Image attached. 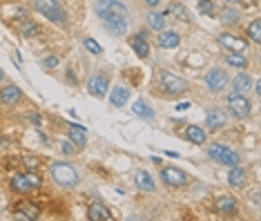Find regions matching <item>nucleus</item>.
<instances>
[{
  "instance_id": "nucleus-37",
  "label": "nucleus",
  "mask_w": 261,
  "mask_h": 221,
  "mask_svg": "<svg viewBox=\"0 0 261 221\" xmlns=\"http://www.w3.org/2000/svg\"><path fill=\"white\" fill-rule=\"evenodd\" d=\"M38 163H40V161H38L36 157H25V165H27L29 170H36V168H38Z\"/></svg>"
},
{
  "instance_id": "nucleus-4",
  "label": "nucleus",
  "mask_w": 261,
  "mask_h": 221,
  "mask_svg": "<svg viewBox=\"0 0 261 221\" xmlns=\"http://www.w3.org/2000/svg\"><path fill=\"white\" fill-rule=\"evenodd\" d=\"M52 179L56 181L58 185H63V188H72V185L79 183V172H76L69 163L58 161V163L52 165Z\"/></svg>"
},
{
  "instance_id": "nucleus-39",
  "label": "nucleus",
  "mask_w": 261,
  "mask_h": 221,
  "mask_svg": "<svg viewBox=\"0 0 261 221\" xmlns=\"http://www.w3.org/2000/svg\"><path fill=\"white\" fill-rule=\"evenodd\" d=\"M145 2H147V5H150V7H157L159 2H161V0H145Z\"/></svg>"
},
{
  "instance_id": "nucleus-26",
  "label": "nucleus",
  "mask_w": 261,
  "mask_h": 221,
  "mask_svg": "<svg viewBox=\"0 0 261 221\" xmlns=\"http://www.w3.org/2000/svg\"><path fill=\"white\" fill-rule=\"evenodd\" d=\"M127 99H130V92H127V87H114V92H112V105H116V107L125 105Z\"/></svg>"
},
{
  "instance_id": "nucleus-19",
  "label": "nucleus",
  "mask_w": 261,
  "mask_h": 221,
  "mask_svg": "<svg viewBox=\"0 0 261 221\" xmlns=\"http://www.w3.org/2000/svg\"><path fill=\"white\" fill-rule=\"evenodd\" d=\"M134 181H136V188L145 190V192H152V190L157 188V185H154V179H152L145 170H139V172H136V177H134Z\"/></svg>"
},
{
  "instance_id": "nucleus-41",
  "label": "nucleus",
  "mask_w": 261,
  "mask_h": 221,
  "mask_svg": "<svg viewBox=\"0 0 261 221\" xmlns=\"http://www.w3.org/2000/svg\"><path fill=\"white\" fill-rule=\"evenodd\" d=\"M225 2H237V0H225Z\"/></svg>"
},
{
  "instance_id": "nucleus-10",
  "label": "nucleus",
  "mask_w": 261,
  "mask_h": 221,
  "mask_svg": "<svg viewBox=\"0 0 261 221\" xmlns=\"http://www.w3.org/2000/svg\"><path fill=\"white\" fill-rule=\"evenodd\" d=\"M14 217H18V219H38L40 217V208L29 203V201H20V203L14 205Z\"/></svg>"
},
{
  "instance_id": "nucleus-21",
  "label": "nucleus",
  "mask_w": 261,
  "mask_h": 221,
  "mask_svg": "<svg viewBox=\"0 0 261 221\" xmlns=\"http://www.w3.org/2000/svg\"><path fill=\"white\" fill-rule=\"evenodd\" d=\"M181 42V38H179L177 32H163L161 36H159V47L163 49H174Z\"/></svg>"
},
{
  "instance_id": "nucleus-2",
  "label": "nucleus",
  "mask_w": 261,
  "mask_h": 221,
  "mask_svg": "<svg viewBox=\"0 0 261 221\" xmlns=\"http://www.w3.org/2000/svg\"><path fill=\"white\" fill-rule=\"evenodd\" d=\"M40 185H42V179L36 172H32V170L29 172H16L9 181V188L16 195H27V192H32V190L40 188Z\"/></svg>"
},
{
  "instance_id": "nucleus-25",
  "label": "nucleus",
  "mask_w": 261,
  "mask_h": 221,
  "mask_svg": "<svg viewBox=\"0 0 261 221\" xmlns=\"http://www.w3.org/2000/svg\"><path fill=\"white\" fill-rule=\"evenodd\" d=\"M185 137H188V141L197 143V145L205 143V132L201 130V127H197V125H188V127H185Z\"/></svg>"
},
{
  "instance_id": "nucleus-23",
  "label": "nucleus",
  "mask_w": 261,
  "mask_h": 221,
  "mask_svg": "<svg viewBox=\"0 0 261 221\" xmlns=\"http://www.w3.org/2000/svg\"><path fill=\"white\" fill-rule=\"evenodd\" d=\"M132 49L136 52V56H139V58H145L147 54H150V45L145 42V38H143L141 34L132 38Z\"/></svg>"
},
{
  "instance_id": "nucleus-40",
  "label": "nucleus",
  "mask_w": 261,
  "mask_h": 221,
  "mask_svg": "<svg viewBox=\"0 0 261 221\" xmlns=\"http://www.w3.org/2000/svg\"><path fill=\"white\" fill-rule=\"evenodd\" d=\"M2 79H5V72H2V69H0V80H2Z\"/></svg>"
},
{
  "instance_id": "nucleus-33",
  "label": "nucleus",
  "mask_w": 261,
  "mask_h": 221,
  "mask_svg": "<svg viewBox=\"0 0 261 221\" xmlns=\"http://www.w3.org/2000/svg\"><path fill=\"white\" fill-rule=\"evenodd\" d=\"M199 14H203V16H212L214 14V2L212 0H199Z\"/></svg>"
},
{
  "instance_id": "nucleus-11",
  "label": "nucleus",
  "mask_w": 261,
  "mask_h": 221,
  "mask_svg": "<svg viewBox=\"0 0 261 221\" xmlns=\"http://www.w3.org/2000/svg\"><path fill=\"white\" fill-rule=\"evenodd\" d=\"M219 45L225 47L228 52H245V38H239V36H232V34H221L219 36Z\"/></svg>"
},
{
  "instance_id": "nucleus-7",
  "label": "nucleus",
  "mask_w": 261,
  "mask_h": 221,
  "mask_svg": "<svg viewBox=\"0 0 261 221\" xmlns=\"http://www.w3.org/2000/svg\"><path fill=\"white\" fill-rule=\"evenodd\" d=\"M96 14H116V16H127V7L120 2V0H96L94 5Z\"/></svg>"
},
{
  "instance_id": "nucleus-5",
  "label": "nucleus",
  "mask_w": 261,
  "mask_h": 221,
  "mask_svg": "<svg viewBox=\"0 0 261 221\" xmlns=\"http://www.w3.org/2000/svg\"><path fill=\"white\" fill-rule=\"evenodd\" d=\"M228 110L235 119H248V114H250V100L245 99L243 94H230Z\"/></svg>"
},
{
  "instance_id": "nucleus-9",
  "label": "nucleus",
  "mask_w": 261,
  "mask_h": 221,
  "mask_svg": "<svg viewBox=\"0 0 261 221\" xmlns=\"http://www.w3.org/2000/svg\"><path fill=\"white\" fill-rule=\"evenodd\" d=\"M161 179H163V183L179 188V185L188 183V174L183 172V170H179V168H163L161 170Z\"/></svg>"
},
{
  "instance_id": "nucleus-14",
  "label": "nucleus",
  "mask_w": 261,
  "mask_h": 221,
  "mask_svg": "<svg viewBox=\"0 0 261 221\" xmlns=\"http://www.w3.org/2000/svg\"><path fill=\"white\" fill-rule=\"evenodd\" d=\"M87 217L92 221H110L112 219V215H110V210L105 208L100 201H94V203L89 205V210H87Z\"/></svg>"
},
{
  "instance_id": "nucleus-34",
  "label": "nucleus",
  "mask_w": 261,
  "mask_h": 221,
  "mask_svg": "<svg viewBox=\"0 0 261 221\" xmlns=\"http://www.w3.org/2000/svg\"><path fill=\"white\" fill-rule=\"evenodd\" d=\"M237 20H239V11L237 9H225L223 11V22L225 25H235Z\"/></svg>"
},
{
  "instance_id": "nucleus-22",
  "label": "nucleus",
  "mask_w": 261,
  "mask_h": 221,
  "mask_svg": "<svg viewBox=\"0 0 261 221\" xmlns=\"http://www.w3.org/2000/svg\"><path fill=\"white\" fill-rule=\"evenodd\" d=\"M225 63L237 69H243V67H248V58L243 56V52H230V54H225Z\"/></svg>"
},
{
  "instance_id": "nucleus-36",
  "label": "nucleus",
  "mask_w": 261,
  "mask_h": 221,
  "mask_svg": "<svg viewBox=\"0 0 261 221\" xmlns=\"http://www.w3.org/2000/svg\"><path fill=\"white\" fill-rule=\"evenodd\" d=\"M40 65H42L45 69H54V67L58 65V58H56V56H45V58L40 60Z\"/></svg>"
},
{
  "instance_id": "nucleus-28",
  "label": "nucleus",
  "mask_w": 261,
  "mask_h": 221,
  "mask_svg": "<svg viewBox=\"0 0 261 221\" xmlns=\"http://www.w3.org/2000/svg\"><path fill=\"white\" fill-rule=\"evenodd\" d=\"M18 29H20V34L25 38H32V36H36V34L40 32V27H38L36 22H32V20H22L20 25H18Z\"/></svg>"
},
{
  "instance_id": "nucleus-6",
  "label": "nucleus",
  "mask_w": 261,
  "mask_h": 221,
  "mask_svg": "<svg viewBox=\"0 0 261 221\" xmlns=\"http://www.w3.org/2000/svg\"><path fill=\"white\" fill-rule=\"evenodd\" d=\"M100 20H103L105 29L112 34V36H123L127 32V20L123 16H116V14H100Z\"/></svg>"
},
{
  "instance_id": "nucleus-8",
  "label": "nucleus",
  "mask_w": 261,
  "mask_h": 221,
  "mask_svg": "<svg viewBox=\"0 0 261 221\" xmlns=\"http://www.w3.org/2000/svg\"><path fill=\"white\" fill-rule=\"evenodd\" d=\"M205 85H208L210 92L217 94V92H221L225 85H228V74H225L223 69H217V67L210 69V72L205 74Z\"/></svg>"
},
{
  "instance_id": "nucleus-18",
  "label": "nucleus",
  "mask_w": 261,
  "mask_h": 221,
  "mask_svg": "<svg viewBox=\"0 0 261 221\" xmlns=\"http://www.w3.org/2000/svg\"><path fill=\"white\" fill-rule=\"evenodd\" d=\"M250 85H252V80H250V76L248 74H237L235 79H232V90H235V94H245V92L250 90Z\"/></svg>"
},
{
  "instance_id": "nucleus-3",
  "label": "nucleus",
  "mask_w": 261,
  "mask_h": 221,
  "mask_svg": "<svg viewBox=\"0 0 261 221\" xmlns=\"http://www.w3.org/2000/svg\"><path fill=\"white\" fill-rule=\"evenodd\" d=\"M34 9L38 14H42L45 18H49L56 25H65L67 22V11L60 7L58 0H34Z\"/></svg>"
},
{
  "instance_id": "nucleus-38",
  "label": "nucleus",
  "mask_w": 261,
  "mask_h": 221,
  "mask_svg": "<svg viewBox=\"0 0 261 221\" xmlns=\"http://www.w3.org/2000/svg\"><path fill=\"white\" fill-rule=\"evenodd\" d=\"M60 150H63L65 154H74V150H76V145H74V143H69V141H65L63 145H60Z\"/></svg>"
},
{
  "instance_id": "nucleus-29",
  "label": "nucleus",
  "mask_w": 261,
  "mask_h": 221,
  "mask_svg": "<svg viewBox=\"0 0 261 221\" xmlns=\"http://www.w3.org/2000/svg\"><path fill=\"white\" fill-rule=\"evenodd\" d=\"M132 112H134L136 116H141V119H154V110H150L143 100H136L134 105H132Z\"/></svg>"
},
{
  "instance_id": "nucleus-13",
  "label": "nucleus",
  "mask_w": 261,
  "mask_h": 221,
  "mask_svg": "<svg viewBox=\"0 0 261 221\" xmlns=\"http://www.w3.org/2000/svg\"><path fill=\"white\" fill-rule=\"evenodd\" d=\"M20 99H22V92L16 85H5L0 90V103H5V105H16Z\"/></svg>"
},
{
  "instance_id": "nucleus-15",
  "label": "nucleus",
  "mask_w": 261,
  "mask_h": 221,
  "mask_svg": "<svg viewBox=\"0 0 261 221\" xmlns=\"http://www.w3.org/2000/svg\"><path fill=\"white\" fill-rule=\"evenodd\" d=\"M69 141L76 147H85V143H87V132H85V127H80L79 123H72V125H69Z\"/></svg>"
},
{
  "instance_id": "nucleus-32",
  "label": "nucleus",
  "mask_w": 261,
  "mask_h": 221,
  "mask_svg": "<svg viewBox=\"0 0 261 221\" xmlns=\"http://www.w3.org/2000/svg\"><path fill=\"white\" fill-rule=\"evenodd\" d=\"M259 27H261V22H259V20H252V22H250V27H248V36H250V40H252V42H261V32H259Z\"/></svg>"
},
{
  "instance_id": "nucleus-17",
  "label": "nucleus",
  "mask_w": 261,
  "mask_h": 221,
  "mask_svg": "<svg viewBox=\"0 0 261 221\" xmlns=\"http://www.w3.org/2000/svg\"><path fill=\"white\" fill-rule=\"evenodd\" d=\"M205 121H208V127L210 130H221V127L228 123V119H225V114L221 110H210L208 116H205Z\"/></svg>"
},
{
  "instance_id": "nucleus-35",
  "label": "nucleus",
  "mask_w": 261,
  "mask_h": 221,
  "mask_svg": "<svg viewBox=\"0 0 261 221\" xmlns=\"http://www.w3.org/2000/svg\"><path fill=\"white\" fill-rule=\"evenodd\" d=\"M85 49H89L92 54H100V52H103V47H100L94 38H85Z\"/></svg>"
},
{
  "instance_id": "nucleus-1",
  "label": "nucleus",
  "mask_w": 261,
  "mask_h": 221,
  "mask_svg": "<svg viewBox=\"0 0 261 221\" xmlns=\"http://www.w3.org/2000/svg\"><path fill=\"white\" fill-rule=\"evenodd\" d=\"M159 90L165 96H181L188 92V80L181 76H174L172 72H161L159 74Z\"/></svg>"
},
{
  "instance_id": "nucleus-24",
  "label": "nucleus",
  "mask_w": 261,
  "mask_h": 221,
  "mask_svg": "<svg viewBox=\"0 0 261 221\" xmlns=\"http://www.w3.org/2000/svg\"><path fill=\"white\" fill-rule=\"evenodd\" d=\"M147 27L154 29V32H161L163 27H165V14H159V11L147 14Z\"/></svg>"
},
{
  "instance_id": "nucleus-16",
  "label": "nucleus",
  "mask_w": 261,
  "mask_h": 221,
  "mask_svg": "<svg viewBox=\"0 0 261 221\" xmlns=\"http://www.w3.org/2000/svg\"><path fill=\"white\" fill-rule=\"evenodd\" d=\"M214 208H217L219 215H237V201L232 197H219Z\"/></svg>"
},
{
  "instance_id": "nucleus-12",
  "label": "nucleus",
  "mask_w": 261,
  "mask_h": 221,
  "mask_svg": "<svg viewBox=\"0 0 261 221\" xmlns=\"http://www.w3.org/2000/svg\"><path fill=\"white\" fill-rule=\"evenodd\" d=\"M107 85H110L107 76H92V79L87 80V90H89V94L92 96L103 99V96L107 94Z\"/></svg>"
},
{
  "instance_id": "nucleus-20",
  "label": "nucleus",
  "mask_w": 261,
  "mask_h": 221,
  "mask_svg": "<svg viewBox=\"0 0 261 221\" xmlns=\"http://www.w3.org/2000/svg\"><path fill=\"white\" fill-rule=\"evenodd\" d=\"M228 183L232 185V188H241V185H245V170L239 168V165L230 168V172H228Z\"/></svg>"
},
{
  "instance_id": "nucleus-30",
  "label": "nucleus",
  "mask_w": 261,
  "mask_h": 221,
  "mask_svg": "<svg viewBox=\"0 0 261 221\" xmlns=\"http://www.w3.org/2000/svg\"><path fill=\"white\" fill-rule=\"evenodd\" d=\"M225 152H228V147L221 145V143H214V145H210V147H208V157H210V159H214V161H221Z\"/></svg>"
},
{
  "instance_id": "nucleus-27",
  "label": "nucleus",
  "mask_w": 261,
  "mask_h": 221,
  "mask_svg": "<svg viewBox=\"0 0 261 221\" xmlns=\"http://www.w3.org/2000/svg\"><path fill=\"white\" fill-rule=\"evenodd\" d=\"M170 14H174V18H179V20H183V22L192 20V14H190L183 5H179V2H172V5H170Z\"/></svg>"
},
{
  "instance_id": "nucleus-42",
  "label": "nucleus",
  "mask_w": 261,
  "mask_h": 221,
  "mask_svg": "<svg viewBox=\"0 0 261 221\" xmlns=\"http://www.w3.org/2000/svg\"><path fill=\"white\" fill-rule=\"evenodd\" d=\"M0 143H2V141H0Z\"/></svg>"
},
{
  "instance_id": "nucleus-31",
  "label": "nucleus",
  "mask_w": 261,
  "mask_h": 221,
  "mask_svg": "<svg viewBox=\"0 0 261 221\" xmlns=\"http://www.w3.org/2000/svg\"><path fill=\"white\" fill-rule=\"evenodd\" d=\"M221 163L230 165V168H235V165H239V163H241V157H239L237 152H232V150H228V152L223 154V159H221Z\"/></svg>"
}]
</instances>
